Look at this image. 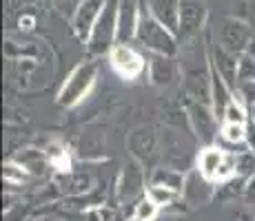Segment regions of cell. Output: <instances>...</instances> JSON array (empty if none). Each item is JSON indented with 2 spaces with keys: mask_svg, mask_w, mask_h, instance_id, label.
Segmentation results:
<instances>
[{
  "mask_svg": "<svg viewBox=\"0 0 255 221\" xmlns=\"http://www.w3.org/2000/svg\"><path fill=\"white\" fill-rule=\"evenodd\" d=\"M175 197H178V193L171 188H164V186H151V190H149V199H153L158 206L169 204V201H173Z\"/></svg>",
  "mask_w": 255,
  "mask_h": 221,
  "instance_id": "3957f363",
  "label": "cell"
},
{
  "mask_svg": "<svg viewBox=\"0 0 255 221\" xmlns=\"http://www.w3.org/2000/svg\"><path fill=\"white\" fill-rule=\"evenodd\" d=\"M200 170L207 179H227L235 173V157L220 148H207L200 157Z\"/></svg>",
  "mask_w": 255,
  "mask_h": 221,
  "instance_id": "6da1fadb",
  "label": "cell"
},
{
  "mask_svg": "<svg viewBox=\"0 0 255 221\" xmlns=\"http://www.w3.org/2000/svg\"><path fill=\"white\" fill-rule=\"evenodd\" d=\"M224 140L227 142H242L244 140V124H233V122H227V124H224Z\"/></svg>",
  "mask_w": 255,
  "mask_h": 221,
  "instance_id": "5b68a950",
  "label": "cell"
},
{
  "mask_svg": "<svg viewBox=\"0 0 255 221\" xmlns=\"http://www.w3.org/2000/svg\"><path fill=\"white\" fill-rule=\"evenodd\" d=\"M158 215V204L153 199H144L138 204V210H135V219L138 221H151Z\"/></svg>",
  "mask_w": 255,
  "mask_h": 221,
  "instance_id": "277c9868",
  "label": "cell"
},
{
  "mask_svg": "<svg viewBox=\"0 0 255 221\" xmlns=\"http://www.w3.org/2000/svg\"><path fill=\"white\" fill-rule=\"evenodd\" d=\"M111 65H114V69L120 75L135 77L142 71V58L133 49L118 44V47H114V51H111Z\"/></svg>",
  "mask_w": 255,
  "mask_h": 221,
  "instance_id": "7a4b0ae2",
  "label": "cell"
},
{
  "mask_svg": "<svg viewBox=\"0 0 255 221\" xmlns=\"http://www.w3.org/2000/svg\"><path fill=\"white\" fill-rule=\"evenodd\" d=\"M227 122H233V124H244V111L240 109L238 104H231L227 109Z\"/></svg>",
  "mask_w": 255,
  "mask_h": 221,
  "instance_id": "8992f818",
  "label": "cell"
}]
</instances>
